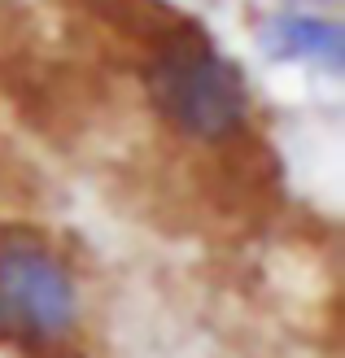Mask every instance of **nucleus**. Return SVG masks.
<instances>
[{"label":"nucleus","mask_w":345,"mask_h":358,"mask_svg":"<svg viewBox=\"0 0 345 358\" xmlns=\"http://www.w3.org/2000/svg\"><path fill=\"white\" fill-rule=\"evenodd\" d=\"M258 40L271 57H297V62H319L328 70H341V52H345L341 27L328 17H306V13L271 17L258 31Z\"/></svg>","instance_id":"7ed1b4c3"},{"label":"nucleus","mask_w":345,"mask_h":358,"mask_svg":"<svg viewBox=\"0 0 345 358\" xmlns=\"http://www.w3.org/2000/svg\"><path fill=\"white\" fill-rule=\"evenodd\" d=\"M144 92L175 136L197 145H227L249 122V87L219 48L192 22L171 27L149 48Z\"/></svg>","instance_id":"f03ea898"},{"label":"nucleus","mask_w":345,"mask_h":358,"mask_svg":"<svg viewBox=\"0 0 345 358\" xmlns=\"http://www.w3.org/2000/svg\"><path fill=\"white\" fill-rule=\"evenodd\" d=\"M92 301L75 258L35 227H0V350L13 358H79Z\"/></svg>","instance_id":"f257e3e1"}]
</instances>
